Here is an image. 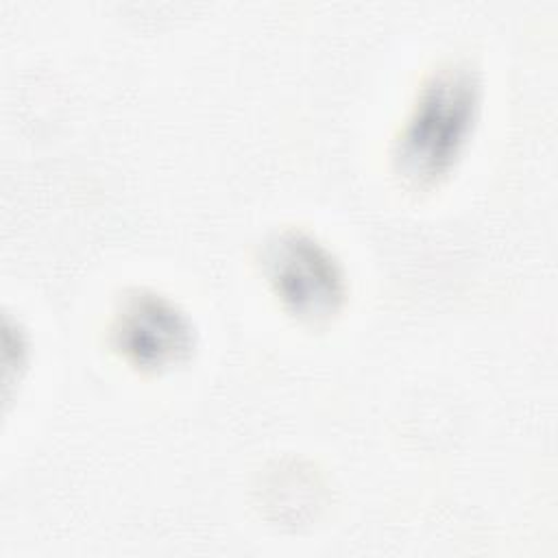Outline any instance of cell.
<instances>
[{
	"label": "cell",
	"instance_id": "6da1fadb",
	"mask_svg": "<svg viewBox=\"0 0 558 558\" xmlns=\"http://www.w3.org/2000/svg\"><path fill=\"white\" fill-rule=\"evenodd\" d=\"M482 111V83L475 68L451 61L434 70L397 131L392 163L403 181L429 187L462 159Z\"/></svg>",
	"mask_w": 558,
	"mask_h": 558
},
{
	"label": "cell",
	"instance_id": "7a4b0ae2",
	"mask_svg": "<svg viewBox=\"0 0 558 558\" xmlns=\"http://www.w3.org/2000/svg\"><path fill=\"white\" fill-rule=\"evenodd\" d=\"M262 270L283 310L299 320H327L344 303L347 277L338 257L307 231L275 233L264 244Z\"/></svg>",
	"mask_w": 558,
	"mask_h": 558
},
{
	"label": "cell",
	"instance_id": "3957f363",
	"mask_svg": "<svg viewBox=\"0 0 558 558\" xmlns=\"http://www.w3.org/2000/svg\"><path fill=\"white\" fill-rule=\"evenodd\" d=\"M109 340L126 364L142 371H161L192 353L196 331L190 316L172 299L135 288L118 301Z\"/></svg>",
	"mask_w": 558,
	"mask_h": 558
}]
</instances>
